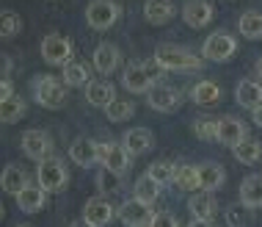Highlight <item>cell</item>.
Segmentation results:
<instances>
[{"label": "cell", "mask_w": 262, "mask_h": 227, "mask_svg": "<svg viewBox=\"0 0 262 227\" xmlns=\"http://www.w3.org/2000/svg\"><path fill=\"white\" fill-rule=\"evenodd\" d=\"M155 61L160 64L166 72H193V69H202L204 61L199 55H193L185 47H174V45H160L155 50Z\"/></svg>", "instance_id": "obj_1"}, {"label": "cell", "mask_w": 262, "mask_h": 227, "mask_svg": "<svg viewBox=\"0 0 262 227\" xmlns=\"http://www.w3.org/2000/svg\"><path fill=\"white\" fill-rule=\"evenodd\" d=\"M36 183L45 191H50V194H58L69 186V169L63 164L61 158H55V155H47V158L39 161V169H36Z\"/></svg>", "instance_id": "obj_2"}, {"label": "cell", "mask_w": 262, "mask_h": 227, "mask_svg": "<svg viewBox=\"0 0 262 227\" xmlns=\"http://www.w3.org/2000/svg\"><path fill=\"white\" fill-rule=\"evenodd\" d=\"M33 97H36V103L41 108L58 111V108H63V103H67V89H63V83L58 78L41 75L33 81Z\"/></svg>", "instance_id": "obj_3"}, {"label": "cell", "mask_w": 262, "mask_h": 227, "mask_svg": "<svg viewBox=\"0 0 262 227\" xmlns=\"http://www.w3.org/2000/svg\"><path fill=\"white\" fill-rule=\"evenodd\" d=\"M119 17H122V9L113 0H91L86 9V23L94 31H108L119 23Z\"/></svg>", "instance_id": "obj_4"}, {"label": "cell", "mask_w": 262, "mask_h": 227, "mask_svg": "<svg viewBox=\"0 0 262 227\" xmlns=\"http://www.w3.org/2000/svg\"><path fill=\"white\" fill-rule=\"evenodd\" d=\"M235 50H237L235 36L226 33V31H215V33H210V36L204 39L202 59H207V61H229L232 55H235Z\"/></svg>", "instance_id": "obj_5"}, {"label": "cell", "mask_w": 262, "mask_h": 227, "mask_svg": "<svg viewBox=\"0 0 262 227\" xmlns=\"http://www.w3.org/2000/svg\"><path fill=\"white\" fill-rule=\"evenodd\" d=\"M116 219L127 227H149L152 219H155V211H152L149 202L133 197V200H127L122 208L116 211Z\"/></svg>", "instance_id": "obj_6"}, {"label": "cell", "mask_w": 262, "mask_h": 227, "mask_svg": "<svg viewBox=\"0 0 262 227\" xmlns=\"http://www.w3.org/2000/svg\"><path fill=\"white\" fill-rule=\"evenodd\" d=\"M41 59L50 67H63L67 61H72V42L61 33H47L41 39Z\"/></svg>", "instance_id": "obj_7"}, {"label": "cell", "mask_w": 262, "mask_h": 227, "mask_svg": "<svg viewBox=\"0 0 262 227\" xmlns=\"http://www.w3.org/2000/svg\"><path fill=\"white\" fill-rule=\"evenodd\" d=\"M146 103H149V108L160 111V113H171L182 105V94H180V89H174V86L155 83V86L146 91Z\"/></svg>", "instance_id": "obj_8"}, {"label": "cell", "mask_w": 262, "mask_h": 227, "mask_svg": "<svg viewBox=\"0 0 262 227\" xmlns=\"http://www.w3.org/2000/svg\"><path fill=\"white\" fill-rule=\"evenodd\" d=\"M100 164L105 169H113V172L124 175L133 164V155L127 153L124 144H116V141H108V144H100Z\"/></svg>", "instance_id": "obj_9"}, {"label": "cell", "mask_w": 262, "mask_h": 227, "mask_svg": "<svg viewBox=\"0 0 262 227\" xmlns=\"http://www.w3.org/2000/svg\"><path fill=\"white\" fill-rule=\"evenodd\" d=\"M155 83L158 81L152 78V72L144 67V64H130V67L122 72V86L127 91H133V94H146Z\"/></svg>", "instance_id": "obj_10"}, {"label": "cell", "mask_w": 262, "mask_h": 227, "mask_svg": "<svg viewBox=\"0 0 262 227\" xmlns=\"http://www.w3.org/2000/svg\"><path fill=\"white\" fill-rule=\"evenodd\" d=\"M23 153L31 161H41L53 155V139L47 130H25L23 133Z\"/></svg>", "instance_id": "obj_11"}, {"label": "cell", "mask_w": 262, "mask_h": 227, "mask_svg": "<svg viewBox=\"0 0 262 227\" xmlns=\"http://www.w3.org/2000/svg\"><path fill=\"white\" fill-rule=\"evenodd\" d=\"M188 208H190V222L193 224H212V214H215V202H212V191H193V197L188 200Z\"/></svg>", "instance_id": "obj_12"}, {"label": "cell", "mask_w": 262, "mask_h": 227, "mask_svg": "<svg viewBox=\"0 0 262 227\" xmlns=\"http://www.w3.org/2000/svg\"><path fill=\"white\" fill-rule=\"evenodd\" d=\"M113 216H116V211H113L111 200H105V197H94V200H89L86 208H83V222L91 224V227L111 224Z\"/></svg>", "instance_id": "obj_13"}, {"label": "cell", "mask_w": 262, "mask_h": 227, "mask_svg": "<svg viewBox=\"0 0 262 227\" xmlns=\"http://www.w3.org/2000/svg\"><path fill=\"white\" fill-rule=\"evenodd\" d=\"M69 158H72L77 166H94V164H100V144L86 139V136H80V139L72 141V147H69Z\"/></svg>", "instance_id": "obj_14"}, {"label": "cell", "mask_w": 262, "mask_h": 227, "mask_svg": "<svg viewBox=\"0 0 262 227\" xmlns=\"http://www.w3.org/2000/svg\"><path fill=\"white\" fill-rule=\"evenodd\" d=\"M47 194H50V191H45L39 183H28V186L17 194L19 211H25V214H39V211H45Z\"/></svg>", "instance_id": "obj_15"}, {"label": "cell", "mask_w": 262, "mask_h": 227, "mask_svg": "<svg viewBox=\"0 0 262 227\" xmlns=\"http://www.w3.org/2000/svg\"><path fill=\"white\" fill-rule=\"evenodd\" d=\"M182 20H185V25L190 28H204L212 23V6L207 0H188L185 6H182Z\"/></svg>", "instance_id": "obj_16"}, {"label": "cell", "mask_w": 262, "mask_h": 227, "mask_svg": "<svg viewBox=\"0 0 262 227\" xmlns=\"http://www.w3.org/2000/svg\"><path fill=\"white\" fill-rule=\"evenodd\" d=\"M119 64H122V53H119L116 45H108V42H102V45L94 50V69H97L100 75L116 72Z\"/></svg>", "instance_id": "obj_17"}, {"label": "cell", "mask_w": 262, "mask_h": 227, "mask_svg": "<svg viewBox=\"0 0 262 227\" xmlns=\"http://www.w3.org/2000/svg\"><path fill=\"white\" fill-rule=\"evenodd\" d=\"M122 144L127 147L130 155H144V153L152 150L155 136H152V130H146V127H133V130H127L122 136Z\"/></svg>", "instance_id": "obj_18"}, {"label": "cell", "mask_w": 262, "mask_h": 227, "mask_svg": "<svg viewBox=\"0 0 262 227\" xmlns=\"http://www.w3.org/2000/svg\"><path fill=\"white\" fill-rule=\"evenodd\" d=\"M28 183H31V177H28V172L19 164H9L3 169V175H0V186H3V191L11 197H17Z\"/></svg>", "instance_id": "obj_19"}, {"label": "cell", "mask_w": 262, "mask_h": 227, "mask_svg": "<svg viewBox=\"0 0 262 227\" xmlns=\"http://www.w3.org/2000/svg\"><path fill=\"white\" fill-rule=\"evenodd\" d=\"M249 133H246V125L240 122L235 117H224L218 119V141H221L224 147H235L240 139H246Z\"/></svg>", "instance_id": "obj_20"}, {"label": "cell", "mask_w": 262, "mask_h": 227, "mask_svg": "<svg viewBox=\"0 0 262 227\" xmlns=\"http://www.w3.org/2000/svg\"><path fill=\"white\" fill-rule=\"evenodd\" d=\"M86 100L94 105V108H105L108 103L116 100V89H113L111 81H89V86H86Z\"/></svg>", "instance_id": "obj_21"}, {"label": "cell", "mask_w": 262, "mask_h": 227, "mask_svg": "<svg viewBox=\"0 0 262 227\" xmlns=\"http://www.w3.org/2000/svg\"><path fill=\"white\" fill-rule=\"evenodd\" d=\"M235 100L249 111L259 108L262 105V83L259 81H240L235 89Z\"/></svg>", "instance_id": "obj_22"}, {"label": "cell", "mask_w": 262, "mask_h": 227, "mask_svg": "<svg viewBox=\"0 0 262 227\" xmlns=\"http://www.w3.org/2000/svg\"><path fill=\"white\" fill-rule=\"evenodd\" d=\"M144 17L152 25H166L174 17V3L171 0H146L144 3Z\"/></svg>", "instance_id": "obj_23"}, {"label": "cell", "mask_w": 262, "mask_h": 227, "mask_svg": "<svg viewBox=\"0 0 262 227\" xmlns=\"http://www.w3.org/2000/svg\"><path fill=\"white\" fill-rule=\"evenodd\" d=\"M240 202L249 208H262V175H249L240 186Z\"/></svg>", "instance_id": "obj_24"}, {"label": "cell", "mask_w": 262, "mask_h": 227, "mask_svg": "<svg viewBox=\"0 0 262 227\" xmlns=\"http://www.w3.org/2000/svg\"><path fill=\"white\" fill-rule=\"evenodd\" d=\"M232 153H235V158L240 161V164H246V166H251V164H257V161L262 158V144L257 139H240L235 147H232Z\"/></svg>", "instance_id": "obj_25"}, {"label": "cell", "mask_w": 262, "mask_h": 227, "mask_svg": "<svg viewBox=\"0 0 262 227\" xmlns=\"http://www.w3.org/2000/svg\"><path fill=\"white\" fill-rule=\"evenodd\" d=\"M190 100L196 105H215L221 100V86L212 81H199L193 89H190Z\"/></svg>", "instance_id": "obj_26"}, {"label": "cell", "mask_w": 262, "mask_h": 227, "mask_svg": "<svg viewBox=\"0 0 262 227\" xmlns=\"http://www.w3.org/2000/svg\"><path fill=\"white\" fill-rule=\"evenodd\" d=\"M25 111H28V105H25L23 97L11 94V97H6V100L0 103V122L14 125V122H19V119L25 117Z\"/></svg>", "instance_id": "obj_27"}, {"label": "cell", "mask_w": 262, "mask_h": 227, "mask_svg": "<svg viewBox=\"0 0 262 227\" xmlns=\"http://www.w3.org/2000/svg\"><path fill=\"white\" fill-rule=\"evenodd\" d=\"M196 169H199V183H202L204 191H215V188L224 186L226 172H224L221 164H202V166H196Z\"/></svg>", "instance_id": "obj_28"}, {"label": "cell", "mask_w": 262, "mask_h": 227, "mask_svg": "<svg viewBox=\"0 0 262 227\" xmlns=\"http://www.w3.org/2000/svg\"><path fill=\"white\" fill-rule=\"evenodd\" d=\"M91 72L83 61H67L63 64V83L67 86H89Z\"/></svg>", "instance_id": "obj_29"}, {"label": "cell", "mask_w": 262, "mask_h": 227, "mask_svg": "<svg viewBox=\"0 0 262 227\" xmlns=\"http://www.w3.org/2000/svg\"><path fill=\"white\" fill-rule=\"evenodd\" d=\"M160 188H163V186H160L158 180H155V177H152L149 172L141 175L138 180H136V186H133V191H136L138 200H144V202H149V205L160 197Z\"/></svg>", "instance_id": "obj_30"}, {"label": "cell", "mask_w": 262, "mask_h": 227, "mask_svg": "<svg viewBox=\"0 0 262 227\" xmlns=\"http://www.w3.org/2000/svg\"><path fill=\"white\" fill-rule=\"evenodd\" d=\"M174 183H177V188H182V191H199L202 188L199 169H196V166H177Z\"/></svg>", "instance_id": "obj_31"}, {"label": "cell", "mask_w": 262, "mask_h": 227, "mask_svg": "<svg viewBox=\"0 0 262 227\" xmlns=\"http://www.w3.org/2000/svg\"><path fill=\"white\" fill-rule=\"evenodd\" d=\"M237 28L246 39H262V14L259 11H246L243 17H240Z\"/></svg>", "instance_id": "obj_32"}, {"label": "cell", "mask_w": 262, "mask_h": 227, "mask_svg": "<svg viewBox=\"0 0 262 227\" xmlns=\"http://www.w3.org/2000/svg\"><path fill=\"white\" fill-rule=\"evenodd\" d=\"M133 113H136V105H133L130 100H113L105 105V117L111 119V122H124V119H130Z\"/></svg>", "instance_id": "obj_33"}, {"label": "cell", "mask_w": 262, "mask_h": 227, "mask_svg": "<svg viewBox=\"0 0 262 227\" xmlns=\"http://www.w3.org/2000/svg\"><path fill=\"white\" fill-rule=\"evenodd\" d=\"M23 31V17L17 11H0V36L11 39Z\"/></svg>", "instance_id": "obj_34"}, {"label": "cell", "mask_w": 262, "mask_h": 227, "mask_svg": "<svg viewBox=\"0 0 262 227\" xmlns=\"http://www.w3.org/2000/svg\"><path fill=\"white\" fill-rule=\"evenodd\" d=\"M97 188H100L102 194H113V191H119V188H122V175L102 166V172L97 175Z\"/></svg>", "instance_id": "obj_35"}, {"label": "cell", "mask_w": 262, "mask_h": 227, "mask_svg": "<svg viewBox=\"0 0 262 227\" xmlns=\"http://www.w3.org/2000/svg\"><path fill=\"white\" fill-rule=\"evenodd\" d=\"M174 172H177V166L171 164V161H155V164L149 166V175L160 183V186L174 183Z\"/></svg>", "instance_id": "obj_36"}, {"label": "cell", "mask_w": 262, "mask_h": 227, "mask_svg": "<svg viewBox=\"0 0 262 227\" xmlns=\"http://www.w3.org/2000/svg\"><path fill=\"white\" fill-rule=\"evenodd\" d=\"M193 133H196V139H202V141H218V122L215 119H196L193 122Z\"/></svg>", "instance_id": "obj_37"}, {"label": "cell", "mask_w": 262, "mask_h": 227, "mask_svg": "<svg viewBox=\"0 0 262 227\" xmlns=\"http://www.w3.org/2000/svg\"><path fill=\"white\" fill-rule=\"evenodd\" d=\"M251 211L249 205H232L229 211H226V222H229L232 227H246L251 222Z\"/></svg>", "instance_id": "obj_38"}, {"label": "cell", "mask_w": 262, "mask_h": 227, "mask_svg": "<svg viewBox=\"0 0 262 227\" xmlns=\"http://www.w3.org/2000/svg\"><path fill=\"white\" fill-rule=\"evenodd\" d=\"M177 224L180 222L171 214H155V219H152V227H177Z\"/></svg>", "instance_id": "obj_39"}, {"label": "cell", "mask_w": 262, "mask_h": 227, "mask_svg": "<svg viewBox=\"0 0 262 227\" xmlns=\"http://www.w3.org/2000/svg\"><path fill=\"white\" fill-rule=\"evenodd\" d=\"M11 94H14V86L6 81V78H0V103H3L6 97H11Z\"/></svg>", "instance_id": "obj_40"}, {"label": "cell", "mask_w": 262, "mask_h": 227, "mask_svg": "<svg viewBox=\"0 0 262 227\" xmlns=\"http://www.w3.org/2000/svg\"><path fill=\"white\" fill-rule=\"evenodd\" d=\"M251 117H254V125H257V127H262V105H259V108H254V111H251Z\"/></svg>", "instance_id": "obj_41"}, {"label": "cell", "mask_w": 262, "mask_h": 227, "mask_svg": "<svg viewBox=\"0 0 262 227\" xmlns=\"http://www.w3.org/2000/svg\"><path fill=\"white\" fill-rule=\"evenodd\" d=\"M257 75L262 78V55H259V59H257Z\"/></svg>", "instance_id": "obj_42"}, {"label": "cell", "mask_w": 262, "mask_h": 227, "mask_svg": "<svg viewBox=\"0 0 262 227\" xmlns=\"http://www.w3.org/2000/svg\"><path fill=\"white\" fill-rule=\"evenodd\" d=\"M3 214H6V211H3V202H0V219H3Z\"/></svg>", "instance_id": "obj_43"}]
</instances>
